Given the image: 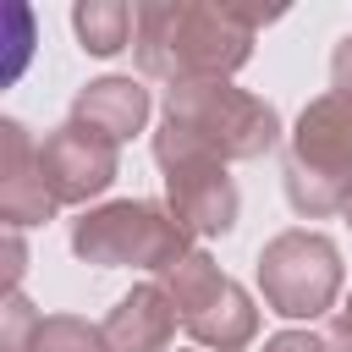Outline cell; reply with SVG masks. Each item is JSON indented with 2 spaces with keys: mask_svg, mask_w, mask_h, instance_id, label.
<instances>
[{
  "mask_svg": "<svg viewBox=\"0 0 352 352\" xmlns=\"http://www.w3.org/2000/svg\"><path fill=\"white\" fill-rule=\"evenodd\" d=\"M346 214H352V192H346Z\"/></svg>",
  "mask_w": 352,
  "mask_h": 352,
  "instance_id": "cell-15",
  "label": "cell"
},
{
  "mask_svg": "<svg viewBox=\"0 0 352 352\" xmlns=\"http://www.w3.org/2000/svg\"><path fill=\"white\" fill-rule=\"evenodd\" d=\"M176 308L187 319V330L209 346H236L253 336V308L248 297L220 280L209 270V258H182V275H176Z\"/></svg>",
  "mask_w": 352,
  "mask_h": 352,
  "instance_id": "cell-5",
  "label": "cell"
},
{
  "mask_svg": "<svg viewBox=\"0 0 352 352\" xmlns=\"http://www.w3.org/2000/svg\"><path fill=\"white\" fill-rule=\"evenodd\" d=\"M275 143V110L231 82H182L165 104L160 160H248Z\"/></svg>",
  "mask_w": 352,
  "mask_h": 352,
  "instance_id": "cell-2",
  "label": "cell"
},
{
  "mask_svg": "<svg viewBox=\"0 0 352 352\" xmlns=\"http://www.w3.org/2000/svg\"><path fill=\"white\" fill-rule=\"evenodd\" d=\"M170 204L192 231H226L236 214V192L214 160H170Z\"/></svg>",
  "mask_w": 352,
  "mask_h": 352,
  "instance_id": "cell-7",
  "label": "cell"
},
{
  "mask_svg": "<svg viewBox=\"0 0 352 352\" xmlns=\"http://www.w3.org/2000/svg\"><path fill=\"white\" fill-rule=\"evenodd\" d=\"M352 170V99L324 94L302 110L297 121V143H292V198L308 192V182H346Z\"/></svg>",
  "mask_w": 352,
  "mask_h": 352,
  "instance_id": "cell-4",
  "label": "cell"
},
{
  "mask_svg": "<svg viewBox=\"0 0 352 352\" xmlns=\"http://www.w3.org/2000/svg\"><path fill=\"white\" fill-rule=\"evenodd\" d=\"M264 292L280 314L302 319V314H319L330 297H336V248L324 236H280L270 253H264Z\"/></svg>",
  "mask_w": 352,
  "mask_h": 352,
  "instance_id": "cell-3",
  "label": "cell"
},
{
  "mask_svg": "<svg viewBox=\"0 0 352 352\" xmlns=\"http://www.w3.org/2000/svg\"><path fill=\"white\" fill-rule=\"evenodd\" d=\"M77 33L94 55H110L138 33V16L126 6H77Z\"/></svg>",
  "mask_w": 352,
  "mask_h": 352,
  "instance_id": "cell-11",
  "label": "cell"
},
{
  "mask_svg": "<svg viewBox=\"0 0 352 352\" xmlns=\"http://www.w3.org/2000/svg\"><path fill=\"white\" fill-rule=\"evenodd\" d=\"M336 94L352 99V38H341V50H336Z\"/></svg>",
  "mask_w": 352,
  "mask_h": 352,
  "instance_id": "cell-12",
  "label": "cell"
},
{
  "mask_svg": "<svg viewBox=\"0 0 352 352\" xmlns=\"http://www.w3.org/2000/svg\"><path fill=\"white\" fill-rule=\"evenodd\" d=\"M264 352H324V346H319L314 336H275Z\"/></svg>",
  "mask_w": 352,
  "mask_h": 352,
  "instance_id": "cell-13",
  "label": "cell"
},
{
  "mask_svg": "<svg viewBox=\"0 0 352 352\" xmlns=\"http://www.w3.org/2000/svg\"><path fill=\"white\" fill-rule=\"evenodd\" d=\"M275 22L258 11H231V6H143L138 11V55L143 72L176 77L182 82H220V72L248 60L253 28Z\"/></svg>",
  "mask_w": 352,
  "mask_h": 352,
  "instance_id": "cell-1",
  "label": "cell"
},
{
  "mask_svg": "<svg viewBox=\"0 0 352 352\" xmlns=\"http://www.w3.org/2000/svg\"><path fill=\"white\" fill-rule=\"evenodd\" d=\"M44 170L55 176V187L66 198H82L110 182L116 148H110V138H94V126H60L44 148Z\"/></svg>",
  "mask_w": 352,
  "mask_h": 352,
  "instance_id": "cell-8",
  "label": "cell"
},
{
  "mask_svg": "<svg viewBox=\"0 0 352 352\" xmlns=\"http://www.w3.org/2000/svg\"><path fill=\"white\" fill-rule=\"evenodd\" d=\"M82 116H88V126L99 132V138H126V132H138V121L148 116V99H143V88L138 82H126V77H110V82H94L88 94H82V104H77Z\"/></svg>",
  "mask_w": 352,
  "mask_h": 352,
  "instance_id": "cell-9",
  "label": "cell"
},
{
  "mask_svg": "<svg viewBox=\"0 0 352 352\" xmlns=\"http://www.w3.org/2000/svg\"><path fill=\"white\" fill-rule=\"evenodd\" d=\"M165 336H170V308H165V297H160L154 286L132 292V297L121 302V314L110 319L116 352H160Z\"/></svg>",
  "mask_w": 352,
  "mask_h": 352,
  "instance_id": "cell-10",
  "label": "cell"
},
{
  "mask_svg": "<svg viewBox=\"0 0 352 352\" xmlns=\"http://www.w3.org/2000/svg\"><path fill=\"white\" fill-rule=\"evenodd\" d=\"M336 341H341V346L352 352V297H346V308L336 314Z\"/></svg>",
  "mask_w": 352,
  "mask_h": 352,
  "instance_id": "cell-14",
  "label": "cell"
},
{
  "mask_svg": "<svg viewBox=\"0 0 352 352\" xmlns=\"http://www.w3.org/2000/svg\"><path fill=\"white\" fill-rule=\"evenodd\" d=\"M77 248L82 253H99V258H148V264H170L182 253V226L165 220L160 209L148 204H121V209H104L94 226L77 231Z\"/></svg>",
  "mask_w": 352,
  "mask_h": 352,
  "instance_id": "cell-6",
  "label": "cell"
}]
</instances>
